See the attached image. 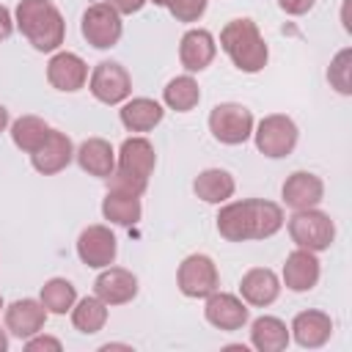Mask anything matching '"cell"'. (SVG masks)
Here are the masks:
<instances>
[{
  "instance_id": "cell-3",
  "label": "cell",
  "mask_w": 352,
  "mask_h": 352,
  "mask_svg": "<svg viewBox=\"0 0 352 352\" xmlns=\"http://www.w3.org/2000/svg\"><path fill=\"white\" fill-rule=\"evenodd\" d=\"M289 236L297 248L322 253L333 245L336 239V223L330 220L327 212L311 206V209H297L289 217Z\"/></svg>"
},
{
  "instance_id": "cell-18",
  "label": "cell",
  "mask_w": 352,
  "mask_h": 352,
  "mask_svg": "<svg viewBox=\"0 0 352 352\" xmlns=\"http://www.w3.org/2000/svg\"><path fill=\"white\" fill-rule=\"evenodd\" d=\"M289 333L294 336V341L302 346V349H319L330 341L333 336V319L330 314L324 311H300L294 319H292V327Z\"/></svg>"
},
{
  "instance_id": "cell-14",
  "label": "cell",
  "mask_w": 352,
  "mask_h": 352,
  "mask_svg": "<svg viewBox=\"0 0 352 352\" xmlns=\"http://www.w3.org/2000/svg\"><path fill=\"white\" fill-rule=\"evenodd\" d=\"M74 160V146L69 140L66 132H58V129H50L47 140L30 154V162L38 173L44 176H52V173H60L69 162Z\"/></svg>"
},
{
  "instance_id": "cell-27",
  "label": "cell",
  "mask_w": 352,
  "mask_h": 352,
  "mask_svg": "<svg viewBox=\"0 0 352 352\" xmlns=\"http://www.w3.org/2000/svg\"><path fill=\"white\" fill-rule=\"evenodd\" d=\"M102 214H104V220H110L116 226H135L143 214V206H140L138 195L107 190V195L102 198Z\"/></svg>"
},
{
  "instance_id": "cell-7",
  "label": "cell",
  "mask_w": 352,
  "mask_h": 352,
  "mask_svg": "<svg viewBox=\"0 0 352 352\" xmlns=\"http://www.w3.org/2000/svg\"><path fill=\"white\" fill-rule=\"evenodd\" d=\"M88 91L102 104H121L132 96V77L116 60H99L88 77Z\"/></svg>"
},
{
  "instance_id": "cell-40",
  "label": "cell",
  "mask_w": 352,
  "mask_h": 352,
  "mask_svg": "<svg viewBox=\"0 0 352 352\" xmlns=\"http://www.w3.org/2000/svg\"><path fill=\"white\" fill-rule=\"evenodd\" d=\"M8 349V333L0 327V352H6Z\"/></svg>"
},
{
  "instance_id": "cell-25",
  "label": "cell",
  "mask_w": 352,
  "mask_h": 352,
  "mask_svg": "<svg viewBox=\"0 0 352 352\" xmlns=\"http://www.w3.org/2000/svg\"><path fill=\"white\" fill-rule=\"evenodd\" d=\"M192 190L206 204H226L234 195L236 184H234V176L228 170H223V168H206V170H201L195 176Z\"/></svg>"
},
{
  "instance_id": "cell-21",
  "label": "cell",
  "mask_w": 352,
  "mask_h": 352,
  "mask_svg": "<svg viewBox=\"0 0 352 352\" xmlns=\"http://www.w3.org/2000/svg\"><path fill=\"white\" fill-rule=\"evenodd\" d=\"M74 160L88 176H96V179H107L116 170V151L104 138L82 140L80 148H74Z\"/></svg>"
},
{
  "instance_id": "cell-38",
  "label": "cell",
  "mask_w": 352,
  "mask_h": 352,
  "mask_svg": "<svg viewBox=\"0 0 352 352\" xmlns=\"http://www.w3.org/2000/svg\"><path fill=\"white\" fill-rule=\"evenodd\" d=\"M11 30H14V16L6 6H0V41H6L11 36Z\"/></svg>"
},
{
  "instance_id": "cell-41",
  "label": "cell",
  "mask_w": 352,
  "mask_h": 352,
  "mask_svg": "<svg viewBox=\"0 0 352 352\" xmlns=\"http://www.w3.org/2000/svg\"><path fill=\"white\" fill-rule=\"evenodd\" d=\"M151 3H154V6H162V8H168V3H170V0H151Z\"/></svg>"
},
{
  "instance_id": "cell-24",
  "label": "cell",
  "mask_w": 352,
  "mask_h": 352,
  "mask_svg": "<svg viewBox=\"0 0 352 352\" xmlns=\"http://www.w3.org/2000/svg\"><path fill=\"white\" fill-rule=\"evenodd\" d=\"M289 338H292V333H289L286 322L278 316L264 314V316L253 319V324H250V344L258 352H283L289 346Z\"/></svg>"
},
{
  "instance_id": "cell-17",
  "label": "cell",
  "mask_w": 352,
  "mask_h": 352,
  "mask_svg": "<svg viewBox=\"0 0 352 352\" xmlns=\"http://www.w3.org/2000/svg\"><path fill=\"white\" fill-rule=\"evenodd\" d=\"M319 275H322V267L314 250L297 248L283 261V283L292 292H311L319 283Z\"/></svg>"
},
{
  "instance_id": "cell-1",
  "label": "cell",
  "mask_w": 352,
  "mask_h": 352,
  "mask_svg": "<svg viewBox=\"0 0 352 352\" xmlns=\"http://www.w3.org/2000/svg\"><path fill=\"white\" fill-rule=\"evenodd\" d=\"M14 25L38 52H55L66 38L63 14L52 0H19Z\"/></svg>"
},
{
  "instance_id": "cell-23",
  "label": "cell",
  "mask_w": 352,
  "mask_h": 352,
  "mask_svg": "<svg viewBox=\"0 0 352 352\" xmlns=\"http://www.w3.org/2000/svg\"><path fill=\"white\" fill-rule=\"evenodd\" d=\"M214 220H217V231H220L223 239H228V242H248V239H253L248 198L245 201H226Z\"/></svg>"
},
{
  "instance_id": "cell-39",
  "label": "cell",
  "mask_w": 352,
  "mask_h": 352,
  "mask_svg": "<svg viewBox=\"0 0 352 352\" xmlns=\"http://www.w3.org/2000/svg\"><path fill=\"white\" fill-rule=\"evenodd\" d=\"M6 126H8V110H6L3 104H0V132H3Z\"/></svg>"
},
{
  "instance_id": "cell-31",
  "label": "cell",
  "mask_w": 352,
  "mask_h": 352,
  "mask_svg": "<svg viewBox=\"0 0 352 352\" xmlns=\"http://www.w3.org/2000/svg\"><path fill=\"white\" fill-rule=\"evenodd\" d=\"M38 300H41V305L47 308V314L63 316V314L72 311V305L77 302V289H74V283L66 280V278H50V280L41 286Z\"/></svg>"
},
{
  "instance_id": "cell-34",
  "label": "cell",
  "mask_w": 352,
  "mask_h": 352,
  "mask_svg": "<svg viewBox=\"0 0 352 352\" xmlns=\"http://www.w3.org/2000/svg\"><path fill=\"white\" fill-rule=\"evenodd\" d=\"M168 11L173 14L176 22H195L206 11V0H170Z\"/></svg>"
},
{
  "instance_id": "cell-15",
  "label": "cell",
  "mask_w": 352,
  "mask_h": 352,
  "mask_svg": "<svg viewBox=\"0 0 352 352\" xmlns=\"http://www.w3.org/2000/svg\"><path fill=\"white\" fill-rule=\"evenodd\" d=\"M280 195H283V204L294 212L297 209H311V206H319V201L324 198V184L311 170H294L292 176H286V182L280 187Z\"/></svg>"
},
{
  "instance_id": "cell-19",
  "label": "cell",
  "mask_w": 352,
  "mask_h": 352,
  "mask_svg": "<svg viewBox=\"0 0 352 352\" xmlns=\"http://www.w3.org/2000/svg\"><path fill=\"white\" fill-rule=\"evenodd\" d=\"M154 165H157V151L151 146V140L140 138V135H132L121 143L118 148V160H116V168L124 170V173H132L138 179H146L154 173Z\"/></svg>"
},
{
  "instance_id": "cell-9",
  "label": "cell",
  "mask_w": 352,
  "mask_h": 352,
  "mask_svg": "<svg viewBox=\"0 0 352 352\" xmlns=\"http://www.w3.org/2000/svg\"><path fill=\"white\" fill-rule=\"evenodd\" d=\"M116 253H118V239L110 231V226L96 223L82 228V234L77 236V256L85 267H94V270L110 267L116 261Z\"/></svg>"
},
{
  "instance_id": "cell-8",
  "label": "cell",
  "mask_w": 352,
  "mask_h": 352,
  "mask_svg": "<svg viewBox=\"0 0 352 352\" xmlns=\"http://www.w3.org/2000/svg\"><path fill=\"white\" fill-rule=\"evenodd\" d=\"M176 283H179V292L184 297H209L212 292L220 289V272H217V264L206 256V253H192L187 256L182 264H179V272H176Z\"/></svg>"
},
{
  "instance_id": "cell-4",
  "label": "cell",
  "mask_w": 352,
  "mask_h": 352,
  "mask_svg": "<svg viewBox=\"0 0 352 352\" xmlns=\"http://www.w3.org/2000/svg\"><path fill=\"white\" fill-rule=\"evenodd\" d=\"M253 113L239 102H220L209 113V132L223 146H239L253 135Z\"/></svg>"
},
{
  "instance_id": "cell-29",
  "label": "cell",
  "mask_w": 352,
  "mask_h": 352,
  "mask_svg": "<svg viewBox=\"0 0 352 352\" xmlns=\"http://www.w3.org/2000/svg\"><path fill=\"white\" fill-rule=\"evenodd\" d=\"M162 102L176 113H190L201 102V88L190 74H179L162 88Z\"/></svg>"
},
{
  "instance_id": "cell-42",
  "label": "cell",
  "mask_w": 352,
  "mask_h": 352,
  "mask_svg": "<svg viewBox=\"0 0 352 352\" xmlns=\"http://www.w3.org/2000/svg\"><path fill=\"white\" fill-rule=\"evenodd\" d=\"M3 308H6V305H3V294H0V311H3Z\"/></svg>"
},
{
  "instance_id": "cell-32",
  "label": "cell",
  "mask_w": 352,
  "mask_h": 352,
  "mask_svg": "<svg viewBox=\"0 0 352 352\" xmlns=\"http://www.w3.org/2000/svg\"><path fill=\"white\" fill-rule=\"evenodd\" d=\"M327 80L338 94H344V96L352 94V50L349 47L336 52V58L330 60V69H327Z\"/></svg>"
},
{
  "instance_id": "cell-13",
  "label": "cell",
  "mask_w": 352,
  "mask_h": 352,
  "mask_svg": "<svg viewBox=\"0 0 352 352\" xmlns=\"http://www.w3.org/2000/svg\"><path fill=\"white\" fill-rule=\"evenodd\" d=\"M3 314H6V330L22 341L41 333L47 322V308L41 305V300H33V297L14 300L8 308H3Z\"/></svg>"
},
{
  "instance_id": "cell-11",
  "label": "cell",
  "mask_w": 352,
  "mask_h": 352,
  "mask_svg": "<svg viewBox=\"0 0 352 352\" xmlns=\"http://www.w3.org/2000/svg\"><path fill=\"white\" fill-rule=\"evenodd\" d=\"M94 294L110 308L132 302L138 294V278L124 267H102V272L94 280Z\"/></svg>"
},
{
  "instance_id": "cell-35",
  "label": "cell",
  "mask_w": 352,
  "mask_h": 352,
  "mask_svg": "<svg viewBox=\"0 0 352 352\" xmlns=\"http://www.w3.org/2000/svg\"><path fill=\"white\" fill-rule=\"evenodd\" d=\"M25 349L28 352H38V349H52V352H60L63 349V344L58 341V338H52V336H30V338H25Z\"/></svg>"
},
{
  "instance_id": "cell-26",
  "label": "cell",
  "mask_w": 352,
  "mask_h": 352,
  "mask_svg": "<svg viewBox=\"0 0 352 352\" xmlns=\"http://www.w3.org/2000/svg\"><path fill=\"white\" fill-rule=\"evenodd\" d=\"M248 209H250V226H253V239H270L275 236L286 217L280 204L267 201V198H248Z\"/></svg>"
},
{
  "instance_id": "cell-12",
  "label": "cell",
  "mask_w": 352,
  "mask_h": 352,
  "mask_svg": "<svg viewBox=\"0 0 352 352\" xmlns=\"http://www.w3.org/2000/svg\"><path fill=\"white\" fill-rule=\"evenodd\" d=\"M47 80L55 91L74 94L88 82V63L77 52H55L47 63Z\"/></svg>"
},
{
  "instance_id": "cell-28",
  "label": "cell",
  "mask_w": 352,
  "mask_h": 352,
  "mask_svg": "<svg viewBox=\"0 0 352 352\" xmlns=\"http://www.w3.org/2000/svg\"><path fill=\"white\" fill-rule=\"evenodd\" d=\"M50 129H52V126H50L44 118H38V116H19V118L11 124V140H14V146H16L19 151L33 154V151L47 140Z\"/></svg>"
},
{
  "instance_id": "cell-5",
  "label": "cell",
  "mask_w": 352,
  "mask_h": 352,
  "mask_svg": "<svg viewBox=\"0 0 352 352\" xmlns=\"http://www.w3.org/2000/svg\"><path fill=\"white\" fill-rule=\"evenodd\" d=\"M297 124L283 116V113H272V116H264L258 121V126H253V140H256V148L270 157V160H280V157H289L297 146Z\"/></svg>"
},
{
  "instance_id": "cell-30",
  "label": "cell",
  "mask_w": 352,
  "mask_h": 352,
  "mask_svg": "<svg viewBox=\"0 0 352 352\" xmlns=\"http://www.w3.org/2000/svg\"><path fill=\"white\" fill-rule=\"evenodd\" d=\"M104 322H107V305L96 294L82 297L80 302L72 305V324H74V330H80L85 336H94V333H99L104 327Z\"/></svg>"
},
{
  "instance_id": "cell-6",
  "label": "cell",
  "mask_w": 352,
  "mask_h": 352,
  "mask_svg": "<svg viewBox=\"0 0 352 352\" xmlns=\"http://www.w3.org/2000/svg\"><path fill=\"white\" fill-rule=\"evenodd\" d=\"M80 30H82V38L91 47L110 50V47H116L121 41L124 22H121V14L102 0V3H94V6L85 8L82 22H80Z\"/></svg>"
},
{
  "instance_id": "cell-22",
  "label": "cell",
  "mask_w": 352,
  "mask_h": 352,
  "mask_svg": "<svg viewBox=\"0 0 352 352\" xmlns=\"http://www.w3.org/2000/svg\"><path fill=\"white\" fill-rule=\"evenodd\" d=\"M165 110L160 102L148 99V96H135V99H126L118 110V118L124 124L126 132H151L160 121H162Z\"/></svg>"
},
{
  "instance_id": "cell-33",
  "label": "cell",
  "mask_w": 352,
  "mask_h": 352,
  "mask_svg": "<svg viewBox=\"0 0 352 352\" xmlns=\"http://www.w3.org/2000/svg\"><path fill=\"white\" fill-rule=\"evenodd\" d=\"M146 187H148V182L146 179H138V176H132V173H124V170H113L110 176H107V190H116V192H126V195H143L146 192Z\"/></svg>"
},
{
  "instance_id": "cell-36",
  "label": "cell",
  "mask_w": 352,
  "mask_h": 352,
  "mask_svg": "<svg viewBox=\"0 0 352 352\" xmlns=\"http://www.w3.org/2000/svg\"><path fill=\"white\" fill-rule=\"evenodd\" d=\"M314 3H316V0H278V6H280L286 14H292V16L308 14V11L314 8Z\"/></svg>"
},
{
  "instance_id": "cell-20",
  "label": "cell",
  "mask_w": 352,
  "mask_h": 352,
  "mask_svg": "<svg viewBox=\"0 0 352 352\" xmlns=\"http://www.w3.org/2000/svg\"><path fill=\"white\" fill-rule=\"evenodd\" d=\"M214 52H217V44H214V36L204 28H192L182 36L179 41V60L182 66L192 74V72H204L212 60H214Z\"/></svg>"
},
{
  "instance_id": "cell-37",
  "label": "cell",
  "mask_w": 352,
  "mask_h": 352,
  "mask_svg": "<svg viewBox=\"0 0 352 352\" xmlns=\"http://www.w3.org/2000/svg\"><path fill=\"white\" fill-rule=\"evenodd\" d=\"M104 3H107L110 8H116V11L124 16V14H138L148 0H104Z\"/></svg>"
},
{
  "instance_id": "cell-10",
  "label": "cell",
  "mask_w": 352,
  "mask_h": 352,
  "mask_svg": "<svg viewBox=\"0 0 352 352\" xmlns=\"http://www.w3.org/2000/svg\"><path fill=\"white\" fill-rule=\"evenodd\" d=\"M204 316L212 327L217 330H226V333H234V330H242L248 324V302L236 294H228V292H212L206 297V305H204Z\"/></svg>"
},
{
  "instance_id": "cell-16",
  "label": "cell",
  "mask_w": 352,
  "mask_h": 352,
  "mask_svg": "<svg viewBox=\"0 0 352 352\" xmlns=\"http://www.w3.org/2000/svg\"><path fill=\"white\" fill-rule=\"evenodd\" d=\"M280 294V278L270 267H253L239 280V297L253 308H267Z\"/></svg>"
},
{
  "instance_id": "cell-2",
  "label": "cell",
  "mask_w": 352,
  "mask_h": 352,
  "mask_svg": "<svg viewBox=\"0 0 352 352\" xmlns=\"http://www.w3.org/2000/svg\"><path fill=\"white\" fill-rule=\"evenodd\" d=\"M220 47L231 58V63L245 74L261 72L267 66V58H270V47H267V41H264V36L253 19L226 22V28L220 30Z\"/></svg>"
}]
</instances>
